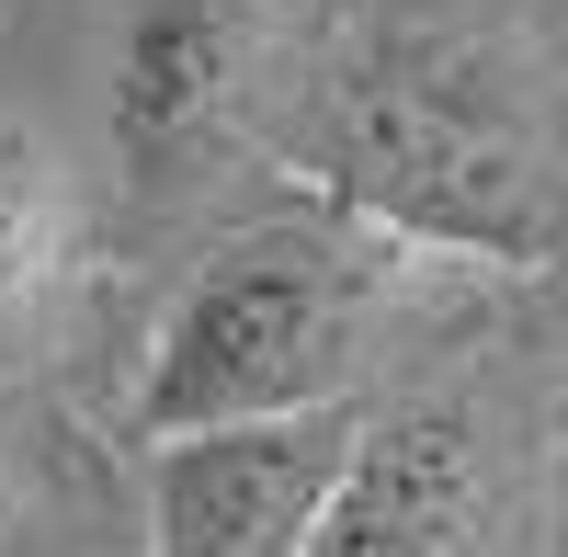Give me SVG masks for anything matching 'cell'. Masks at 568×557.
Returning <instances> with one entry per match:
<instances>
[{
  "instance_id": "cell-1",
  "label": "cell",
  "mask_w": 568,
  "mask_h": 557,
  "mask_svg": "<svg viewBox=\"0 0 568 557\" xmlns=\"http://www.w3.org/2000/svg\"><path fill=\"white\" fill-rule=\"evenodd\" d=\"M296 171L318 182L329 216H353L398 251L535 273L568 240L557 149L524 103V80L500 45L455 23H398L353 69H329L296 125Z\"/></svg>"
},
{
  "instance_id": "cell-2",
  "label": "cell",
  "mask_w": 568,
  "mask_h": 557,
  "mask_svg": "<svg viewBox=\"0 0 568 557\" xmlns=\"http://www.w3.org/2000/svg\"><path fill=\"white\" fill-rule=\"evenodd\" d=\"M375 227L353 216H284L227 240L194 285L171 296L149 376H136L125 422L136 444L171 433H216V422H284V409H342L364 376V331H375Z\"/></svg>"
},
{
  "instance_id": "cell-3",
  "label": "cell",
  "mask_w": 568,
  "mask_h": 557,
  "mask_svg": "<svg viewBox=\"0 0 568 557\" xmlns=\"http://www.w3.org/2000/svg\"><path fill=\"white\" fill-rule=\"evenodd\" d=\"M375 409H284L149 444V557H318Z\"/></svg>"
},
{
  "instance_id": "cell-4",
  "label": "cell",
  "mask_w": 568,
  "mask_h": 557,
  "mask_svg": "<svg viewBox=\"0 0 568 557\" xmlns=\"http://www.w3.org/2000/svg\"><path fill=\"white\" fill-rule=\"evenodd\" d=\"M296 12L307 0H125V23H114V160L136 194H171L194 160H216L240 136Z\"/></svg>"
},
{
  "instance_id": "cell-5",
  "label": "cell",
  "mask_w": 568,
  "mask_h": 557,
  "mask_svg": "<svg viewBox=\"0 0 568 557\" xmlns=\"http://www.w3.org/2000/svg\"><path fill=\"white\" fill-rule=\"evenodd\" d=\"M478 546H489V422L466 398L375 409L318 557H478Z\"/></svg>"
},
{
  "instance_id": "cell-6",
  "label": "cell",
  "mask_w": 568,
  "mask_h": 557,
  "mask_svg": "<svg viewBox=\"0 0 568 557\" xmlns=\"http://www.w3.org/2000/svg\"><path fill=\"white\" fill-rule=\"evenodd\" d=\"M69 273V160L58 136L0 114V364H23L45 331V296Z\"/></svg>"
},
{
  "instance_id": "cell-7",
  "label": "cell",
  "mask_w": 568,
  "mask_h": 557,
  "mask_svg": "<svg viewBox=\"0 0 568 557\" xmlns=\"http://www.w3.org/2000/svg\"><path fill=\"white\" fill-rule=\"evenodd\" d=\"M23 557H34V546H23Z\"/></svg>"
}]
</instances>
